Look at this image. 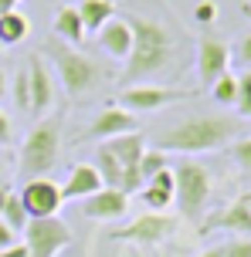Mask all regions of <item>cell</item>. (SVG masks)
Masks as SVG:
<instances>
[{
  "instance_id": "cell-1",
  "label": "cell",
  "mask_w": 251,
  "mask_h": 257,
  "mask_svg": "<svg viewBox=\"0 0 251 257\" xmlns=\"http://www.w3.org/2000/svg\"><path fill=\"white\" fill-rule=\"evenodd\" d=\"M241 136V122L227 115H190L184 122H177L173 128H166L156 139L159 153H184V156H197V153H214L227 142Z\"/></svg>"
},
{
  "instance_id": "cell-2",
  "label": "cell",
  "mask_w": 251,
  "mask_h": 257,
  "mask_svg": "<svg viewBox=\"0 0 251 257\" xmlns=\"http://www.w3.org/2000/svg\"><path fill=\"white\" fill-rule=\"evenodd\" d=\"M126 24L132 27V51L126 58V81H143V78L166 71L173 64L170 31L159 21H149V17H139V14H129Z\"/></svg>"
},
{
  "instance_id": "cell-3",
  "label": "cell",
  "mask_w": 251,
  "mask_h": 257,
  "mask_svg": "<svg viewBox=\"0 0 251 257\" xmlns=\"http://www.w3.org/2000/svg\"><path fill=\"white\" fill-rule=\"evenodd\" d=\"M61 125H65V115H48L41 118L38 125L27 132L24 146H21V173L24 180H38V176H48L54 166H58V153H61Z\"/></svg>"
},
{
  "instance_id": "cell-4",
  "label": "cell",
  "mask_w": 251,
  "mask_h": 257,
  "mask_svg": "<svg viewBox=\"0 0 251 257\" xmlns=\"http://www.w3.org/2000/svg\"><path fill=\"white\" fill-rule=\"evenodd\" d=\"M51 61H54V68H58V78H61V85H65L68 98H85V95H92V91L99 88V81H102V68H99L89 54L75 51V48H68V44H54Z\"/></svg>"
},
{
  "instance_id": "cell-5",
  "label": "cell",
  "mask_w": 251,
  "mask_h": 257,
  "mask_svg": "<svg viewBox=\"0 0 251 257\" xmlns=\"http://www.w3.org/2000/svg\"><path fill=\"white\" fill-rule=\"evenodd\" d=\"M173 203L180 206V213L184 217H200L204 213V206H207V196H211V173L200 166V163H177L173 169Z\"/></svg>"
},
{
  "instance_id": "cell-6",
  "label": "cell",
  "mask_w": 251,
  "mask_h": 257,
  "mask_svg": "<svg viewBox=\"0 0 251 257\" xmlns=\"http://www.w3.org/2000/svg\"><path fill=\"white\" fill-rule=\"evenodd\" d=\"M71 244V230L58 217H34L24 227V247L31 257H58Z\"/></svg>"
},
{
  "instance_id": "cell-7",
  "label": "cell",
  "mask_w": 251,
  "mask_h": 257,
  "mask_svg": "<svg viewBox=\"0 0 251 257\" xmlns=\"http://www.w3.org/2000/svg\"><path fill=\"white\" fill-rule=\"evenodd\" d=\"M109 153L119 159V166H122V193H132V190H139V159H143L146 153V136L143 132H129V136H116V139H109L102 142Z\"/></svg>"
},
{
  "instance_id": "cell-8",
  "label": "cell",
  "mask_w": 251,
  "mask_h": 257,
  "mask_svg": "<svg viewBox=\"0 0 251 257\" xmlns=\"http://www.w3.org/2000/svg\"><path fill=\"white\" fill-rule=\"evenodd\" d=\"M194 98V91L184 88H159V85H132L119 95V105L126 112H159L173 102H187Z\"/></svg>"
},
{
  "instance_id": "cell-9",
  "label": "cell",
  "mask_w": 251,
  "mask_h": 257,
  "mask_svg": "<svg viewBox=\"0 0 251 257\" xmlns=\"http://www.w3.org/2000/svg\"><path fill=\"white\" fill-rule=\"evenodd\" d=\"M21 196V203H24L27 217H54L58 210H61V203H65V196H61V186L54 180H48V176H38V180H27L24 190L17 193Z\"/></svg>"
},
{
  "instance_id": "cell-10",
  "label": "cell",
  "mask_w": 251,
  "mask_h": 257,
  "mask_svg": "<svg viewBox=\"0 0 251 257\" xmlns=\"http://www.w3.org/2000/svg\"><path fill=\"white\" fill-rule=\"evenodd\" d=\"M231 64V44L214 34H200L197 41V75L204 85H214L221 75H227Z\"/></svg>"
},
{
  "instance_id": "cell-11",
  "label": "cell",
  "mask_w": 251,
  "mask_h": 257,
  "mask_svg": "<svg viewBox=\"0 0 251 257\" xmlns=\"http://www.w3.org/2000/svg\"><path fill=\"white\" fill-rule=\"evenodd\" d=\"M129 132H139V118L126 112L122 105H106L95 122L89 125V139H99V142H109L116 136H129Z\"/></svg>"
},
{
  "instance_id": "cell-12",
  "label": "cell",
  "mask_w": 251,
  "mask_h": 257,
  "mask_svg": "<svg viewBox=\"0 0 251 257\" xmlns=\"http://www.w3.org/2000/svg\"><path fill=\"white\" fill-rule=\"evenodd\" d=\"M27 85H31V115H48L54 105V78L41 54H31L27 61Z\"/></svg>"
},
{
  "instance_id": "cell-13",
  "label": "cell",
  "mask_w": 251,
  "mask_h": 257,
  "mask_svg": "<svg viewBox=\"0 0 251 257\" xmlns=\"http://www.w3.org/2000/svg\"><path fill=\"white\" fill-rule=\"evenodd\" d=\"M211 230H227L234 237H251V196L217 210L214 217H207L200 223V233H211Z\"/></svg>"
},
{
  "instance_id": "cell-14",
  "label": "cell",
  "mask_w": 251,
  "mask_h": 257,
  "mask_svg": "<svg viewBox=\"0 0 251 257\" xmlns=\"http://www.w3.org/2000/svg\"><path fill=\"white\" fill-rule=\"evenodd\" d=\"M173 233V220L159 217V213H146V217H136L129 227L122 230H112L116 240H136V244H159Z\"/></svg>"
},
{
  "instance_id": "cell-15",
  "label": "cell",
  "mask_w": 251,
  "mask_h": 257,
  "mask_svg": "<svg viewBox=\"0 0 251 257\" xmlns=\"http://www.w3.org/2000/svg\"><path fill=\"white\" fill-rule=\"evenodd\" d=\"M129 213V193L112 190V186H102L99 193L85 196V217L99 220V223H112Z\"/></svg>"
},
{
  "instance_id": "cell-16",
  "label": "cell",
  "mask_w": 251,
  "mask_h": 257,
  "mask_svg": "<svg viewBox=\"0 0 251 257\" xmlns=\"http://www.w3.org/2000/svg\"><path fill=\"white\" fill-rule=\"evenodd\" d=\"M99 48L109 54V58H119L126 61L132 51V27L126 24V17H112L102 31H99Z\"/></svg>"
},
{
  "instance_id": "cell-17",
  "label": "cell",
  "mask_w": 251,
  "mask_h": 257,
  "mask_svg": "<svg viewBox=\"0 0 251 257\" xmlns=\"http://www.w3.org/2000/svg\"><path fill=\"white\" fill-rule=\"evenodd\" d=\"M102 190V176H99V169L92 163H78V166H71L68 173L65 186H61V196L65 200H85V196H92V193Z\"/></svg>"
},
{
  "instance_id": "cell-18",
  "label": "cell",
  "mask_w": 251,
  "mask_h": 257,
  "mask_svg": "<svg viewBox=\"0 0 251 257\" xmlns=\"http://www.w3.org/2000/svg\"><path fill=\"white\" fill-rule=\"evenodd\" d=\"M173 193H177V186H173V169L166 166L163 173H156L153 180H146V190H143L139 200L146 203L149 213H163V210L173 203Z\"/></svg>"
},
{
  "instance_id": "cell-19",
  "label": "cell",
  "mask_w": 251,
  "mask_h": 257,
  "mask_svg": "<svg viewBox=\"0 0 251 257\" xmlns=\"http://www.w3.org/2000/svg\"><path fill=\"white\" fill-rule=\"evenodd\" d=\"M78 17H81V24H85V34H99L116 17V4L112 0H81Z\"/></svg>"
},
{
  "instance_id": "cell-20",
  "label": "cell",
  "mask_w": 251,
  "mask_h": 257,
  "mask_svg": "<svg viewBox=\"0 0 251 257\" xmlns=\"http://www.w3.org/2000/svg\"><path fill=\"white\" fill-rule=\"evenodd\" d=\"M54 34L61 41H68L71 48L85 41V24L78 17V7H58V14H54Z\"/></svg>"
},
{
  "instance_id": "cell-21",
  "label": "cell",
  "mask_w": 251,
  "mask_h": 257,
  "mask_svg": "<svg viewBox=\"0 0 251 257\" xmlns=\"http://www.w3.org/2000/svg\"><path fill=\"white\" fill-rule=\"evenodd\" d=\"M27 34H31V21H27L21 11L0 14V44H4V48H11V44H21Z\"/></svg>"
},
{
  "instance_id": "cell-22",
  "label": "cell",
  "mask_w": 251,
  "mask_h": 257,
  "mask_svg": "<svg viewBox=\"0 0 251 257\" xmlns=\"http://www.w3.org/2000/svg\"><path fill=\"white\" fill-rule=\"evenodd\" d=\"M95 163H99V176H102V186H112V190H122V166L119 159L109 153L106 146H99V153H95Z\"/></svg>"
},
{
  "instance_id": "cell-23",
  "label": "cell",
  "mask_w": 251,
  "mask_h": 257,
  "mask_svg": "<svg viewBox=\"0 0 251 257\" xmlns=\"http://www.w3.org/2000/svg\"><path fill=\"white\" fill-rule=\"evenodd\" d=\"M0 217H4V223H7V227H11L14 233H17V230H24V227H27V220H31L17 193H11V196H7V203H4V210H0Z\"/></svg>"
},
{
  "instance_id": "cell-24",
  "label": "cell",
  "mask_w": 251,
  "mask_h": 257,
  "mask_svg": "<svg viewBox=\"0 0 251 257\" xmlns=\"http://www.w3.org/2000/svg\"><path fill=\"white\" fill-rule=\"evenodd\" d=\"M211 95L217 105H234V98H238V75H221L217 81L211 85Z\"/></svg>"
},
{
  "instance_id": "cell-25",
  "label": "cell",
  "mask_w": 251,
  "mask_h": 257,
  "mask_svg": "<svg viewBox=\"0 0 251 257\" xmlns=\"http://www.w3.org/2000/svg\"><path fill=\"white\" fill-rule=\"evenodd\" d=\"M166 169V153H159V149H146L143 159H139V180H153L156 173Z\"/></svg>"
},
{
  "instance_id": "cell-26",
  "label": "cell",
  "mask_w": 251,
  "mask_h": 257,
  "mask_svg": "<svg viewBox=\"0 0 251 257\" xmlns=\"http://www.w3.org/2000/svg\"><path fill=\"white\" fill-rule=\"evenodd\" d=\"M11 95H14V105L21 112H31V85H27V68H21L11 81Z\"/></svg>"
},
{
  "instance_id": "cell-27",
  "label": "cell",
  "mask_w": 251,
  "mask_h": 257,
  "mask_svg": "<svg viewBox=\"0 0 251 257\" xmlns=\"http://www.w3.org/2000/svg\"><path fill=\"white\" fill-rule=\"evenodd\" d=\"M234 108H238L244 118H251V71L238 75V98H234Z\"/></svg>"
},
{
  "instance_id": "cell-28",
  "label": "cell",
  "mask_w": 251,
  "mask_h": 257,
  "mask_svg": "<svg viewBox=\"0 0 251 257\" xmlns=\"http://www.w3.org/2000/svg\"><path fill=\"white\" fill-rule=\"evenodd\" d=\"M194 21H197L200 27H211L214 21H217V4H214V0H200L197 7H194Z\"/></svg>"
},
{
  "instance_id": "cell-29",
  "label": "cell",
  "mask_w": 251,
  "mask_h": 257,
  "mask_svg": "<svg viewBox=\"0 0 251 257\" xmlns=\"http://www.w3.org/2000/svg\"><path fill=\"white\" fill-rule=\"evenodd\" d=\"M231 156H234V163L251 176V139H238L231 146Z\"/></svg>"
},
{
  "instance_id": "cell-30",
  "label": "cell",
  "mask_w": 251,
  "mask_h": 257,
  "mask_svg": "<svg viewBox=\"0 0 251 257\" xmlns=\"http://www.w3.org/2000/svg\"><path fill=\"white\" fill-rule=\"evenodd\" d=\"M224 247V257H251V237H231Z\"/></svg>"
},
{
  "instance_id": "cell-31",
  "label": "cell",
  "mask_w": 251,
  "mask_h": 257,
  "mask_svg": "<svg viewBox=\"0 0 251 257\" xmlns=\"http://www.w3.org/2000/svg\"><path fill=\"white\" fill-rule=\"evenodd\" d=\"M14 139V125H11V118L4 115V108H0V146H11Z\"/></svg>"
},
{
  "instance_id": "cell-32",
  "label": "cell",
  "mask_w": 251,
  "mask_h": 257,
  "mask_svg": "<svg viewBox=\"0 0 251 257\" xmlns=\"http://www.w3.org/2000/svg\"><path fill=\"white\" fill-rule=\"evenodd\" d=\"M238 58H241V64L251 68V34H244V38L238 41Z\"/></svg>"
},
{
  "instance_id": "cell-33",
  "label": "cell",
  "mask_w": 251,
  "mask_h": 257,
  "mask_svg": "<svg viewBox=\"0 0 251 257\" xmlns=\"http://www.w3.org/2000/svg\"><path fill=\"white\" fill-rule=\"evenodd\" d=\"M0 257H31V254H27L24 244H17V240H14L11 247H4V250H0Z\"/></svg>"
},
{
  "instance_id": "cell-34",
  "label": "cell",
  "mask_w": 251,
  "mask_h": 257,
  "mask_svg": "<svg viewBox=\"0 0 251 257\" xmlns=\"http://www.w3.org/2000/svg\"><path fill=\"white\" fill-rule=\"evenodd\" d=\"M11 244H14V230L0 220V250H4V247H11Z\"/></svg>"
},
{
  "instance_id": "cell-35",
  "label": "cell",
  "mask_w": 251,
  "mask_h": 257,
  "mask_svg": "<svg viewBox=\"0 0 251 257\" xmlns=\"http://www.w3.org/2000/svg\"><path fill=\"white\" fill-rule=\"evenodd\" d=\"M14 193V186L7 180H0V210H4V203H7V196H11Z\"/></svg>"
},
{
  "instance_id": "cell-36",
  "label": "cell",
  "mask_w": 251,
  "mask_h": 257,
  "mask_svg": "<svg viewBox=\"0 0 251 257\" xmlns=\"http://www.w3.org/2000/svg\"><path fill=\"white\" fill-rule=\"evenodd\" d=\"M7 91H11V78H7L4 68H0V98H7Z\"/></svg>"
},
{
  "instance_id": "cell-37",
  "label": "cell",
  "mask_w": 251,
  "mask_h": 257,
  "mask_svg": "<svg viewBox=\"0 0 251 257\" xmlns=\"http://www.w3.org/2000/svg\"><path fill=\"white\" fill-rule=\"evenodd\" d=\"M200 257H224V247L217 244V247H211V250H204V254H200Z\"/></svg>"
},
{
  "instance_id": "cell-38",
  "label": "cell",
  "mask_w": 251,
  "mask_h": 257,
  "mask_svg": "<svg viewBox=\"0 0 251 257\" xmlns=\"http://www.w3.org/2000/svg\"><path fill=\"white\" fill-rule=\"evenodd\" d=\"M7 11H17V0H0V14H7Z\"/></svg>"
},
{
  "instance_id": "cell-39",
  "label": "cell",
  "mask_w": 251,
  "mask_h": 257,
  "mask_svg": "<svg viewBox=\"0 0 251 257\" xmlns=\"http://www.w3.org/2000/svg\"><path fill=\"white\" fill-rule=\"evenodd\" d=\"M241 14H244V17L251 21V4H244V7H241Z\"/></svg>"
},
{
  "instance_id": "cell-40",
  "label": "cell",
  "mask_w": 251,
  "mask_h": 257,
  "mask_svg": "<svg viewBox=\"0 0 251 257\" xmlns=\"http://www.w3.org/2000/svg\"><path fill=\"white\" fill-rule=\"evenodd\" d=\"M0 173H4V153H0Z\"/></svg>"
},
{
  "instance_id": "cell-41",
  "label": "cell",
  "mask_w": 251,
  "mask_h": 257,
  "mask_svg": "<svg viewBox=\"0 0 251 257\" xmlns=\"http://www.w3.org/2000/svg\"><path fill=\"white\" fill-rule=\"evenodd\" d=\"M0 51H4V44H0Z\"/></svg>"
}]
</instances>
